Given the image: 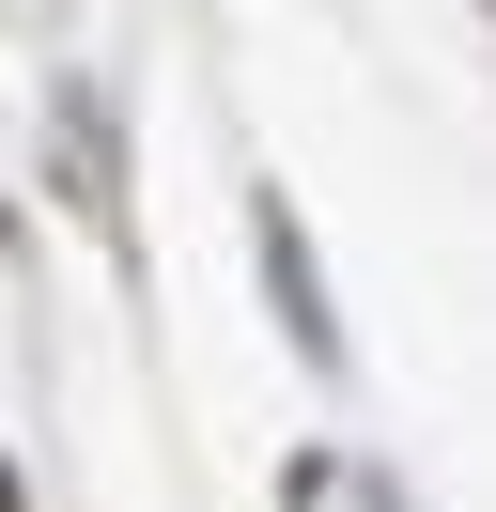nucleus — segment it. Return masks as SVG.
<instances>
[{
	"instance_id": "nucleus-1",
	"label": "nucleus",
	"mask_w": 496,
	"mask_h": 512,
	"mask_svg": "<svg viewBox=\"0 0 496 512\" xmlns=\"http://www.w3.org/2000/svg\"><path fill=\"white\" fill-rule=\"evenodd\" d=\"M0 512H16V481H0Z\"/></svg>"
}]
</instances>
